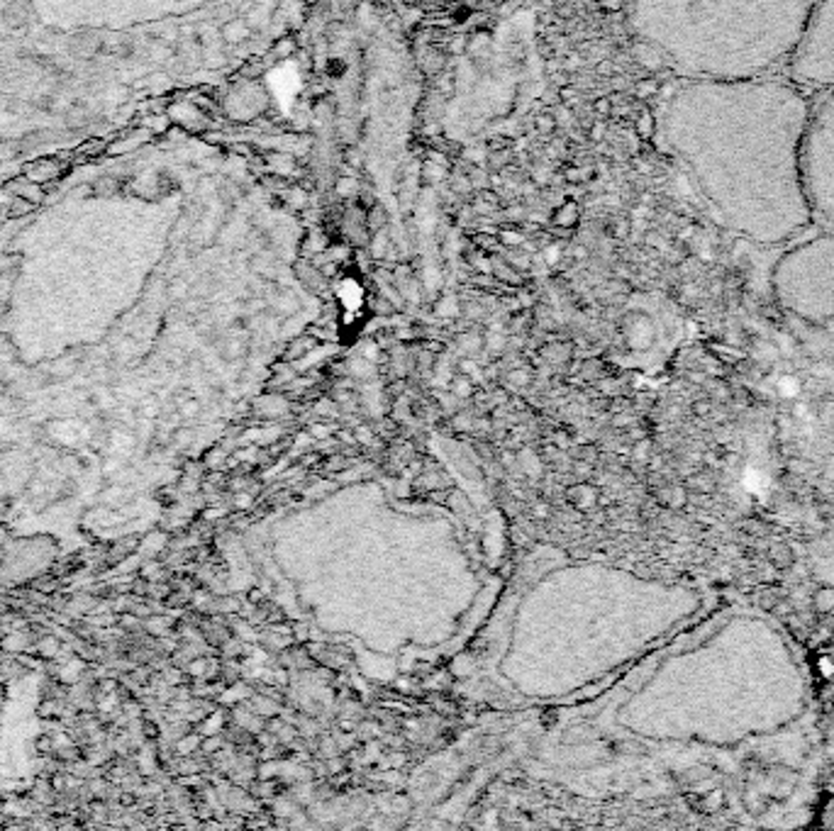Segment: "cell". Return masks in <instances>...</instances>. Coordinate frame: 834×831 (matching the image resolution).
I'll use <instances>...</instances> for the list:
<instances>
[{"label":"cell","instance_id":"cell-9","mask_svg":"<svg viewBox=\"0 0 834 831\" xmlns=\"http://www.w3.org/2000/svg\"><path fill=\"white\" fill-rule=\"evenodd\" d=\"M3 18L10 27H25L32 18V5L27 3V0H13V3H8V8H5Z\"/></svg>","mask_w":834,"mask_h":831},{"label":"cell","instance_id":"cell-15","mask_svg":"<svg viewBox=\"0 0 834 831\" xmlns=\"http://www.w3.org/2000/svg\"><path fill=\"white\" fill-rule=\"evenodd\" d=\"M246 35V30H244V25H241V22H229V25H224L222 27V37H224V42H241V37Z\"/></svg>","mask_w":834,"mask_h":831},{"label":"cell","instance_id":"cell-6","mask_svg":"<svg viewBox=\"0 0 834 831\" xmlns=\"http://www.w3.org/2000/svg\"><path fill=\"white\" fill-rule=\"evenodd\" d=\"M810 96L834 88V0H815L781 71Z\"/></svg>","mask_w":834,"mask_h":831},{"label":"cell","instance_id":"cell-16","mask_svg":"<svg viewBox=\"0 0 834 831\" xmlns=\"http://www.w3.org/2000/svg\"><path fill=\"white\" fill-rule=\"evenodd\" d=\"M35 746H37V753H40V756H52L54 753V734H40L37 736V741H35Z\"/></svg>","mask_w":834,"mask_h":831},{"label":"cell","instance_id":"cell-22","mask_svg":"<svg viewBox=\"0 0 834 831\" xmlns=\"http://www.w3.org/2000/svg\"><path fill=\"white\" fill-rule=\"evenodd\" d=\"M386 244H388V239H386V232L376 234V239H373V254H376V256H381V254H383V249H386Z\"/></svg>","mask_w":834,"mask_h":831},{"label":"cell","instance_id":"cell-32","mask_svg":"<svg viewBox=\"0 0 834 831\" xmlns=\"http://www.w3.org/2000/svg\"><path fill=\"white\" fill-rule=\"evenodd\" d=\"M461 371H464V373H476V366L471 361H464V363H461Z\"/></svg>","mask_w":834,"mask_h":831},{"label":"cell","instance_id":"cell-14","mask_svg":"<svg viewBox=\"0 0 834 831\" xmlns=\"http://www.w3.org/2000/svg\"><path fill=\"white\" fill-rule=\"evenodd\" d=\"M576 219H578V210H576L573 202H566V205L559 210L556 224H561V227H571V224H576Z\"/></svg>","mask_w":834,"mask_h":831},{"label":"cell","instance_id":"cell-5","mask_svg":"<svg viewBox=\"0 0 834 831\" xmlns=\"http://www.w3.org/2000/svg\"><path fill=\"white\" fill-rule=\"evenodd\" d=\"M800 166L812 224L834 234V88L812 98Z\"/></svg>","mask_w":834,"mask_h":831},{"label":"cell","instance_id":"cell-12","mask_svg":"<svg viewBox=\"0 0 834 831\" xmlns=\"http://www.w3.org/2000/svg\"><path fill=\"white\" fill-rule=\"evenodd\" d=\"M64 709V702L57 700V697H44V700L37 704V717L40 719H54L59 717Z\"/></svg>","mask_w":834,"mask_h":831},{"label":"cell","instance_id":"cell-27","mask_svg":"<svg viewBox=\"0 0 834 831\" xmlns=\"http://www.w3.org/2000/svg\"><path fill=\"white\" fill-rule=\"evenodd\" d=\"M249 503H251V498L244 493V495H237V503L234 505H237V508H249Z\"/></svg>","mask_w":834,"mask_h":831},{"label":"cell","instance_id":"cell-36","mask_svg":"<svg viewBox=\"0 0 834 831\" xmlns=\"http://www.w3.org/2000/svg\"><path fill=\"white\" fill-rule=\"evenodd\" d=\"M5 561V551H3V546H0V563H3Z\"/></svg>","mask_w":834,"mask_h":831},{"label":"cell","instance_id":"cell-19","mask_svg":"<svg viewBox=\"0 0 834 831\" xmlns=\"http://www.w3.org/2000/svg\"><path fill=\"white\" fill-rule=\"evenodd\" d=\"M139 412H142V417H144V420H152V417H156V415H159V403H156V398H144V400H142Z\"/></svg>","mask_w":834,"mask_h":831},{"label":"cell","instance_id":"cell-13","mask_svg":"<svg viewBox=\"0 0 834 831\" xmlns=\"http://www.w3.org/2000/svg\"><path fill=\"white\" fill-rule=\"evenodd\" d=\"M18 197H25V200L30 202H40L44 197V188H40L37 183H25V185H18Z\"/></svg>","mask_w":834,"mask_h":831},{"label":"cell","instance_id":"cell-28","mask_svg":"<svg viewBox=\"0 0 834 831\" xmlns=\"http://www.w3.org/2000/svg\"><path fill=\"white\" fill-rule=\"evenodd\" d=\"M217 746H219V739H210V741H205V744H202V751L210 753V751H215Z\"/></svg>","mask_w":834,"mask_h":831},{"label":"cell","instance_id":"cell-18","mask_svg":"<svg viewBox=\"0 0 834 831\" xmlns=\"http://www.w3.org/2000/svg\"><path fill=\"white\" fill-rule=\"evenodd\" d=\"M108 149V144H105V139H91V142H86L84 147H81V154H84V156H98V154H103Z\"/></svg>","mask_w":834,"mask_h":831},{"label":"cell","instance_id":"cell-8","mask_svg":"<svg viewBox=\"0 0 834 831\" xmlns=\"http://www.w3.org/2000/svg\"><path fill=\"white\" fill-rule=\"evenodd\" d=\"M64 171L66 168L57 161V159H40V161L27 164L25 176H27V180H32V183H49V180L59 178Z\"/></svg>","mask_w":834,"mask_h":831},{"label":"cell","instance_id":"cell-2","mask_svg":"<svg viewBox=\"0 0 834 831\" xmlns=\"http://www.w3.org/2000/svg\"><path fill=\"white\" fill-rule=\"evenodd\" d=\"M639 692L651 700V734L712 746L786 729L808 707L805 670L783 631L739 609L658 665Z\"/></svg>","mask_w":834,"mask_h":831},{"label":"cell","instance_id":"cell-37","mask_svg":"<svg viewBox=\"0 0 834 831\" xmlns=\"http://www.w3.org/2000/svg\"><path fill=\"white\" fill-rule=\"evenodd\" d=\"M3 634H5V631H3V626H0V636H3Z\"/></svg>","mask_w":834,"mask_h":831},{"label":"cell","instance_id":"cell-24","mask_svg":"<svg viewBox=\"0 0 834 831\" xmlns=\"http://www.w3.org/2000/svg\"><path fill=\"white\" fill-rule=\"evenodd\" d=\"M503 241H505V244H522L525 236L518 234V232H505V234H503Z\"/></svg>","mask_w":834,"mask_h":831},{"label":"cell","instance_id":"cell-20","mask_svg":"<svg viewBox=\"0 0 834 831\" xmlns=\"http://www.w3.org/2000/svg\"><path fill=\"white\" fill-rule=\"evenodd\" d=\"M32 207H35V202L25 200V197H18V200L13 202V207H10V214H15V217H20V214L30 212Z\"/></svg>","mask_w":834,"mask_h":831},{"label":"cell","instance_id":"cell-10","mask_svg":"<svg viewBox=\"0 0 834 831\" xmlns=\"http://www.w3.org/2000/svg\"><path fill=\"white\" fill-rule=\"evenodd\" d=\"M768 561H771V563L776 566L778 571H786V568L793 566L795 554H793V549H790L788 544H773V546L768 549Z\"/></svg>","mask_w":834,"mask_h":831},{"label":"cell","instance_id":"cell-4","mask_svg":"<svg viewBox=\"0 0 834 831\" xmlns=\"http://www.w3.org/2000/svg\"><path fill=\"white\" fill-rule=\"evenodd\" d=\"M771 285L778 305L810 324L834 320V234L795 241L776 261Z\"/></svg>","mask_w":834,"mask_h":831},{"label":"cell","instance_id":"cell-11","mask_svg":"<svg viewBox=\"0 0 834 831\" xmlns=\"http://www.w3.org/2000/svg\"><path fill=\"white\" fill-rule=\"evenodd\" d=\"M812 604L820 614H832L834 612V585H820L815 590Z\"/></svg>","mask_w":834,"mask_h":831},{"label":"cell","instance_id":"cell-25","mask_svg":"<svg viewBox=\"0 0 834 831\" xmlns=\"http://www.w3.org/2000/svg\"><path fill=\"white\" fill-rule=\"evenodd\" d=\"M488 349L491 351H501L503 349V337H488Z\"/></svg>","mask_w":834,"mask_h":831},{"label":"cell","instance_id":"cell-23","mask_svg":"<svg viewBox=\"0 0 834 831\" xmlns=\"http://www.w3.org/2000/svg\"><path fill=\"white\" fill-rule=\"evenodd\" d=\"M188 673L195 675V678H200V675L205 673V661H202V658H198V661H193V663L188 665Z\"/></svg>","mask_w":834,"mask_h":831},{"label":"cell","instance_id":"cell-26","mask_svg":"<svg viewBox=\"0 0 834 831\" xmlns=\"http://www.w3.org/2000/svg\"><path fill=\"white\" fill-rule=\"evenodd\" d=\"M537 127L544 130V132H547V130H554V120H552V118H539V120H537Z\"/></svg>","mask_w":834,"mask_h":831},{"label":"cell","instance_id":"cell-21","mask_svg":"<svg viewBox=\"0 0 834 831\" xmlns=\"http://www.w3.org/2000/svg\"><path fill=\"white\" fill-rule=\"evenodd\" d=\"M195 746H198V739H195V736H185V739H181L178 744H176V751H178L181 756H188V753L193 751Z\"/></svg>","mask_w":834,"mask_h":831},{"label":"cell","instance_id":"cell-7","mask_svg":"<svg viewBox=\"0 0 834 831\" xmlns=\"http://www.w3.org/2000/svg\"><path fill=\"white\" fill-rule=\"evenodd\" d=\"M101 47H103L101 37H98L96 32H91V30L76 32V35L71 37V42H69V52L74 54L76 59H91V57H96V54L101 52Z\"/></svg>","mask_w":834,"mask_h":831},{"label":"cell","instance_id":"cell-31","mask_svg":"<svg viewBox=\"0 0 834 831\" xmlns=\"http://www.w3.org/2000/svg\"><path fill=\"white\" fill-rule=\"evenodd\" d=\"M547 261L549 263H556L559 261V249H547Z\"/></svg>","mask_w":834,"mask_h":831},{"label":"cell","instance_id":"cell-30","mask_svg":"<svg viewBox=\"0 0 834 831\" xmlns=\"http://www.w3.org/2000/svg\"><path fill=\"white\" fill-rule=\"evenodd\" d=\"M581 66V57L578 54H573V57H569V62H566V69H578Z\"/></svg>","mask_w":834,"mask_h":831},{"label":"cell","instance_id":"cell-35","mask_svg":"<svg viewBox=\"0 0 834 831\" xmlns=\"http://www.w3.org/2000/svg\"><path fill=\"white\" fill-rule=\"evenodd\" d=\"M830 429H832V439H834V407H832V412H830Z\"/></svg>","mask_w":834,"mask_h":831},{"label":"cell","instance_id":"cell-33","mask_svg":"<svg viewBox=\"0 0 834 831\" xmlns=\"http://www.w3.org/2000/svg\"><path fill=\"white\" fill-rule=\"evenodd\" d=\"M590 134H593V139H600V137H602V125H595Z\"/></svg>","mask_w":834,"mask_h":831},{"label":"cell","instance_id":"cell-34","mask_svg":"<svg viewBox=\"0 0 834 831\" xmlns=\"http://www.w3.org/2000/svg\"><path fill=\"white\" fill-rule=\"evenodd\" d=\"M573 256H576V258H585V249H583V246H576V249H573Z\"/></svg>","mask_w":834,"mask_h":831},{"label":"cell","instance_id":"cell-1","mask_svg":"<svg viewBox=\"0 0 834 831\" xmlns=\"http://www.w3.org/2000/svg\"><path fill=\"white\" fill-rule=\"evenodd\" d=\"M812 98L778 74L690 79L671 98L666 134L720 224L761 246L812 229L803 139Z\"/></svg>","mask_w":834,"mask_h":831},{"label":"cell","instance_id":"cell-3","mask_svg":"<svg viewBox=\"0 0 834 831\" xmlns=\"http://www.w3.org/2000/svg\"><path fill=\"white\" fill-rule=\"evenodd\" d=\"M815 0H663L646 27L688 79H756L783 71Z\"/></svg>","mask_w":834,"mask_h":831},{"label":"cell","instance_id":"cell-29","mask_svg":"<svg viewBox=\"0 0 834 831\" xmlns=\"http://www.w3.org/2000/svg\"><path fill=\"white\" fill-rule=\"evenodd\" d=\"M595 110H598V113H607V110H610V103H607V98H600V101H598V105H595Z\"/></svg>","mask_w":834,"mask_h":831},{"label":"cell","instance_id":"cell-17","mask_svg":"<svg viewBox=\"0 0 834 831\" xmlns=\"http://www.w3.org/2000/svg\"><path fill=\"white\" fill-rule=\"evenodd\" d=\"M178 412L183 420H190V417H195L200 412V403L195 398H185L183 403H178Z\"/></svg>","mask_w":834,"mask_h":831}]
</instances>
